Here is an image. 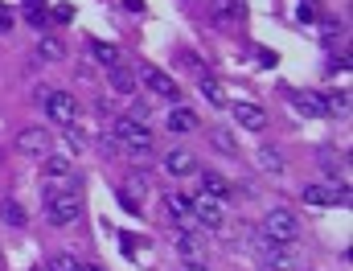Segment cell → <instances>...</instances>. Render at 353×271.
Here are the masks:
<instances>
[{"label": "cell", "instance_id": "6da1fadb", "mask_svg": "<svg viewBox=\"0 0 353 271\" xmlns=\"http://www.w3.org/2000/svg\"><path fill=\"white\" fill-rule=\"evenodd\" d=\"M296 234H300V222H296L292 210H271V214L263 218V239L267 243H275V247H292Z\"/></svg>", "mask_w": 353, "mask_h": 271}, {"label": "cell", "instance_id": "7a4b0ae2", "mask_svg": "<svg viewBox=\"0 0 353 271\" xmlns=\"http://www.w3.org/2000/svg\"><path fill=\"white\" fill-rule=\"evenodd\" d=\"M111 132H115V144H123L128 152H148V148H152V136H148V128H144L140 119H128V115H123V119H115Z\"/></svg>", "mask_w": 353, "mask_h": 271}, {"label": "cell", "instance_id": "3957f363", "mask_svg": "<svg viewBox=\"0 0 353 271\" xmlns=\"http://www.w3.org/2000/svg\"><path fill=\"white\" fill-rule=\"evenodd\" d=\"M46 214H50V222H58V226H70V222L79 218V197H74V189L50 193V201H46Z\"/></svg>", "mask_w": 353, "mask_h": 271}, {"label": "cell", "instance_id": "277c9868", "mask_svg": "<svg viewBox=\"0 0 353 271\" xmlns=\"http://www.w3.org/2000/svg\"><path fill=\"white\" fill-rule=\"evenodd\" d=\"M46 111H50L54 123H74V119H79V103H74V94H66V90H50V94H46Z\"/></svg>", "mask_w": 353, "mask_h": 271}, {"label": "cell", "instance_id": "5b68a950", "mask_svg": "<svg viewBox=\"0 0 353 271\" xmlns=\"http://www.w3.org/2000/svg\"><path fill=\"white\" fill-rule=\"evenodd\" d=\"M17 148H21L25 157H46V152H50V132H46V128H25V132L17 136Z\"/></svg>", "mask_w": 353, "mask_h": 271}, {"label": "cell", "instance_id": "8992f818", "mask_svg": "<svg viewBox=\"0 0 353 271\" xmlns=\"http://www.w3.org/2000/svg\"><path fill=\"white\" fill-rule=\"evenodd\" d=\"M304 201L308 205H345L350 201V189H329V185H304Z\"/></svg>", "mask_w": 353, "mask_h": 271}, {"label": "cell", "instance_id": "52a82bcc", "mask_svg": "<svg viewBox=\"0 0 353 271\" xmlns=\"http://www.w3.org/2000/svg\"><path fill=\"white\" fill-rule=\"evenodd\" d=\"M193 218H197L201 226H210V230H214V226H222V205H218L214 197H205V193H201V197H193Z\"/></svg>", "mask_w": 353, "mask_h": 271}, {"label": "cell", "instance_id": "ba28073f", "mask_svg": "<svg viewBox=\"0 0 353 271\" xmlns=\"http://www.w3.org/2000/svg\"><path fill=\"white\" fill-rule=\"evenodd\" d=\"M193 169H197V157H193V152H185V148L165 152V173H173V177H189Z\"/></svg>", "mask_w": 353, "mask_h": 271}, {"label": "cell", "instance_id": "9c48e42d", "mask_svg": "<svg viewBox=\"0 0 353 271\" xmlns=\"http://www.w3.org/2000/svg\"><path fill=\"white\" fill-rule=\"evenodd\" d=\"M234 115H239V123L251 128V132H263V123H267V111L259 103H234Z\"/></svg>", "mask_w": 353, "mask_h": 271}, {"label": "cell", "instance_id": "30bf717a", "mask_svg": "<svg viewBox=\"0 0 353 271\" xmlns=\"http://www.w3.org/2000/svg\"><path fill=\"white\" fill-rule=\"evenodd\" d=\"M144 83H148V90H157L161 99H181V90H176V83L169 79V74H161V70H144Z\"/></svg>", "mask_w": 353, "mask_h": 271}, {"label": "cell", "instance_id": "8fae6325", "mask_svg": "<svg viewBox=\"0 0 353 271\" xmlns=\"http://www.w3.org/2000/svg\"><path fill=\"white\" fill-rule=\"evenodd\" d=\"M169 214H173L185 230L197 222V218H193V197H185V193H173V197H169Z\"/></svg>", "mask_w": 353, "mask_h": 271}, {"label": "cell", "instance_id": "7c38bea8", "mask_svg": "<svg viewBox=\"0 0 353 271\" xmlns=\"http://www.w3.org/2000/svg\"><path fill=\"white\" fill-rule=\"evenodd\" d=\"M140 197H144V177H128V185L119 189V201H123V210H140Z\"/></svg>", "mask_w": 353, "mask_h": 271}, {"label": "cell", "instance_id": "4fadbf2b", "mask_svg": "<svg viewBox=\"0 0 353 271\" xmlns=\"http://www.w3.org/2000/svg\"><path fill=\"white\" fill-rule=\"evenodd\" d=\"M201 193L214 197V201H226L230 197V185H226V177H218V173H205L201 177Z\"/></svg>", "mask_w": 353, "mask_h": 271}, {"label": "cell", "instance_id": "5bb4252c", "mask_svg": "<svg viewBox=\"0 0 353 271\" xmlns=\"http://www.w3.org/2000/svg\"><path fill=\"white\" fill-rule=\"evenodd\" d=\"M201 94H205L214 107H230V94H226V87H222L218 79H210V74L201 79Z\"/></svg>", "mask_w": 353, "mask_h": 271}, {"label": "cell", "instance_id": "9a60e30c", "mask_svg": "<svg viewBox=\"0 0 353 271\" xmlns=\"http://www.w3.org/2000/svg\"><path fill=\"white\" fill-rule=\"evenodd\" d=\"M193 128H197V115L193 111H185V107L169 111V132H193Z\"/></svg>", "mask_w": 353, "mask_h": 271}, {"label": "cell", "instance_id": "2e32d148", "mask_svg": "<svg viewBox=\"0 0 353 271\" xmlns=\"http://www.w3.org/2000/svg\"><path fill=\"white\" fill-rule=\"evenodd\" d=\"M239 8H243V0H214V21H222V25H230L234 17H239Z\"/></svg>", "mask_w": 353, "mask_h": 271}, {"label": "cell", "instance_id": "e0dca14e", "mask_svg": "<svg viewBox=\"0 0 353 271\" xmlns=\"http://www.w3.org/2000/svg\"><path fill=\"white\" fill-rule=\"evenodd\" d=\"M296 111H300V115H321V111H325V103H321V94L304 90V94H296Z\"/></svg>", "mask_w": 353, "mask_h": 271}, {"label": "cell", "instance_id": "ac0fdd59", "mask_svg": "<svg viewBox=\"0 0 353 271\" xmlns=\"http://www.w3.org/2000/svg\"><path fill=\"white\" fill-rule=\"evenodd\" d=\"M176 247H181V255H185L189 263H201V239H197V234H189V230H185Z\"/></svg>", "mask_w": 353, "mask_h": 271}, {"label": "cell", "instance_id": "d6986e66", "mask_svg": "<svg viewBox=\"0 0 353 271\" xmlns=\"http://www.w3.org/2000/svg\"><path fill=\"white\" fill-rule=\"evenodd\" d=\"M111 87H115V90H123V94H128V90L136 87V74H132L128 66H111Z\"/></svg>", "mask_w": 353, "mask_h": 271}, {"label": "cell", "instance_id": "ffe728a7", "mask_svg": "<svg viewBox=\"0 0 353 271\" xmlns=\"http://www.w3.org/2000/svg\"><path fill=\"white\" fill-rule=\"evenodd\" d=\"M46 177L50 181H66L70 177V161H66V157H50V161H46Z\"/></svg>", "mask_w": 353, "mask_h": 271}, {"label": "cell", "instance_id": "44dd1931", "mask_svg": "<svg viewBox=\"0 0 353 271\" xmlns=\"http://www.w3.org/2000/svg\"><path fill=\"white\" fill-rule=\"evenodd\" d=\"M90 54H94L103 66H119V50H115V46H107V41H94V46H90Z\"/></svg>", "mask_w": 353, "mask_h": 271}, {"label": "cell", "instance_id": "7402d4cb", "mask_svg": "<svg viewBox=\"0 0 353 271\" xmlns=\"http://www.w3.org/2000/svg\"><path fill=\"white\" fill-rule=\"evenodd\" d=\"M259 165H263V173H283V157L275 152V148H259Z\"/></svg>", "mask_w": 353, "mask_h": 271}, {"label": "cell", "instance_id": "603a6c76", "mask_svg": "<svg viewBox=\"0 0 353 271\" xmlns=\"http://www.w3.org/2000/svg\"><path fill=\"white\" fill-rule=\"evenodd\" d=\"M321 103H325L329 115H345V111H350V94H345V90H341V94H329V99H321Z\"/></svg>", "mask_w": 353, "mask_h": 271}, {"label": "cell", "instance_id": "cb8c5ba5", "mask_svg": "<svg viewBox=\"0 0 353 271\" xmlns=\"http://www.w3.org/2000/svg\"><path fill=\"white\" fill-rule=\"evenodd\" d=\"M37 54H41V58H62V54H66V46H62L58 37H41V46H37Z\"/></svg>", "mask_w": 353, "mask_h": 271}, {"label": "cell", "instance_id": "d4e9b609", "mask_svg": "<svg viewBox=\"0 0 353 271\" xmlns=\"http://www.w3.org/2000/svg\"><path fill=\"white\" fill-rule=\"evenodd\" d=\"M0 218L12 222V226H25V210H21L17 201H4V205H0Z\"/></svg>", "mask_w": 353, "mask_h": 271}, {"label": "cell", "instance_id": "484cf974", "mask_svg": "<svg viewBox=\"0 0 353 271\" xmlns=\"http://www.w3.org/2000/svg\"><path fill=\"white\" fill-rule=\"evenodd\" d=\"M50 271H83V263H79L74 255H54V259H50Z\"/></svg>", "mask_w": 353, "mask_h": 271}, {"label": "cell", "instance_id": "4316f807", "mask_svg": "<svg viewBox=\"0 0 353 271\" xmlns=\"http://www.w3.org/2000/svg\"><path fill=\"white\" fill-rule=\"evenodd\" d=\"M321 37H325V41H337V37H341V25H337L333 17H325V21H321Z\"/></svg>", "mask_w": 353, "mask_h": 271}, {"label": "cell", "instance_id": "83f0119b", "mask_svg": "<svg viewBox=\"0 0 353 271\" xmlns=\"http://www.w3.org/2000/svg\"><path fill=\"white\" fill-rule=\"evenodd\" d=\"M296 17H300V21H316V8H312V0H300Z\"/></svg>", "mask_w": 353, "mask_h": 271}, {"label": "cell", "instance_id": "f1b7e54d", "mask_svg": "<svg viewBox=\"0 0 353 271\" xmlns=\"http://www.w3.org/2000/svg\"><path fill=\"white\" fill-rule=\"evenodd\" d=\"M0 29H12V17H8L4 8H0Z\"/></svg>", "mask_w": 353, "mask_h": 271}, {"label": "cell", "instance_id": "f546056e", "mask_svg": "<svg viewBox=\"0 0 353 271\" xmlns=\"http://www.w3.org/2000/svg\"><path fill=\"white\" fill-rule=\"evenodd\" d=\"M185 271H210V268H205V263H189Z\"/></svg>", "mask_w": 353, "mask_h": 271}, {"label": "cell", "instance_id": "4dcf8cb0", "mask_svg": "<svg viewBox=\"0 0 353 271\" xmlns=\"http://www.w3.org/2000/svg\"><path fill=\"white\" fill-rule=\"evenodd\" d=\"M83 271H103V268H90V263H83Z\"/></svg>", "mask_w": 353, "mask_h": 271}, {"label": "cell", "instance_id": "1f68e13d", "mask_svg": "<svg viewBox=\"0 0 353 271\" xmlns=\"http://www.w3.org/2000/svg\"><path fill=\"white\" fill-rule=\"evenodd\" d=\"M0 263H4V255H0Z\"/></svg>", "mask_w": 353, "mask_h": 271}]
</instances>
